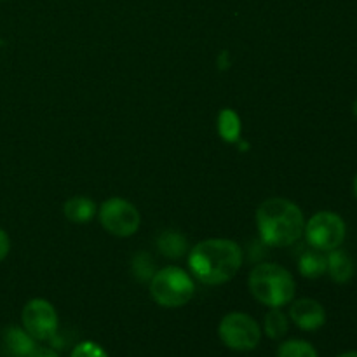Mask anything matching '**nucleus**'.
Wrapping results in <instances>:
<instances>
[{
	"label": "nucleus",
	"instance_id": "obj_1",
	"mask_svg": "<svg viewBox=\"0 0 357 357\" xmlns=\"http://www.w3.org/2000/svg\"><path fill=\"white\" fill-rule=\"evenodd\" d=\"M243 250L230 239H206L195 244L188 255L192 275L208 286L229 282L243 267Z\"/></svg>",
	"mask_w": 357,
	"mask_h": 357
},
{
	"label": "nucleus",
	"instance_id": "obj_2",
	"mask_svg": "<svg viewBox=\"0 0 357 357\" xmlns=\"http://www.w3.org/2000/svg\"><path fill=\"white\" fill-rule=\"evenodd\" d=\"M257 229L265 244L272 248H286L303 236L305 218L302 209L293 201L272 197L258 206Z\"/></svg>",
	"mask_w": 357,
	"mask_h": 357
},
{
	"label": "nucleus",
	"instance_id": "obj_3",
	"mask_svg": "<svg viewBox=\"0 0 357 357\" xmlns=\"http://www.w3.org/2000/svg\"><path fill=\"white\" fill-rule=\"evenodd\" d=\"M251 295L271 309H281L293 302L296 284L288 268L278 264H260L248 278Z\"/></svg>",
	"mask_w": 357,
	"mask_h": 357
},
{
	"label": "nucleus",
	"instance_id": "obj_4",
	"mask_svg": "<svg viewBox=\"0 0 357 357\" xmlns=\"http://www.w3.org/2000/svg\"><path fill=\"white\" fill-rule=\"evenodd\" d=\"M195 293L194 281L183 268L176 265L160 268L152 275L150 281V295L153 302L166 309H178L187 305Z\"/></svg>",
	"mask_w": 357,
	"mask_h": 357
},
{
	"label": "nucleus",
	"instance_id": "obj_5",
	"mask_svg": "<svg viewBox=\"0 0 357 357\" xmlns=\"http://www.w3.org/2000/svg\"><path fill=\"white\" fill-rule=\"evenodd\" d=\"M305 239L310 248L317 251H333L345 241L347 227L344 218L333 211H319L305 222Z\"/></svg>",
	"mask_w": 357,
	"mask_h": 357
},
{
	"label": "nucleus",
	"instance_id": "obj_6",
	"mask_svg": "<svg viewBox=\"0 0 357 357\" xmlns=\"http://www.w3.org/2000/svg\"><path fill=\"white\" fill-rule=\"evenodd\" d=\"M218 337L232 351L248 352L257 349L260 344L261 328L248 314L230 312L220 321Z\"/></svg>",
	"mask_w": 357,
	"mask_h": 357
},
{
	"label": "nucleus",
	"instance_id": "obj_7",
	"mask_svg": "<svg viewBox=\"0 0 357 357\" xmlns=\"http://www.w3.org/2000/svg\"><path fill=\"white\" fill-rule=\"evenodd\" d=\"M100 223L108 234L115 237H131L142 223L136 206L121 197H112L100 206Z\"/></svg>",
	"mask_w": 357,
	"mask_h": 357
},
{
	"label": "nucleus",
	"instance_id": "obj_8",
	"mask_svg": "<svg viewBox=\"0 0 357 357\" xmlns=\"http://www.w3.org/2000/svg\"><path fill=\"white\" fill-rule=\"evenodd\" d=\"M21 323H23V330L33 340L45 342L51 340L58 331V314L47 300L33 298L23 307Z\"/></svg>",
	"mask_w": 357,
	"mask_h": 357
},
{
	"label": "nucleus",
	"instance_id": "obj_9",
	"mask_svg": "<svg viewBox=\"0 0 357 357\" xmlns=\"http://www.w3.org/2000/svg\"><path fill=\"white\" fill-rule=\"evenodd\" d=\"M289 319L303 331H317L326 323V310L317 300L300 298L289 307Z\"/></svg>",
	"mask_w": 357,
	"mask_h": 357
},
{
	"label": "nucleus",
	"instance_id": "obj_10",
	"mask_svg": "<svg viewBox=\"0 0 357 357\" xmlns=\"http://www.w3.org/2000/svg\"><path fill=\"white\" fill-rule=\"evenodd\" d=\"M37 347L35 340L21 328H7L3 331V351L9 357H28Z\"/></svg>",
	"mask_w": 357,
	"mask_h": 357
},
{
	"label": "nucleus",
	"instance_id": "obj_11",
	"mask_svg": "<svg viewBox=\"0 0 357 357\" xmlns=\"http://www.w3.org/2000/svg\"><path fill=\"white\" fill-rule=\"evenodd\" d=\"M328 253L330 255L326 257V272L330 274V278L335 282H338V284H344V282L351 281L356 271L352 258L345 251H342L340 248H337L333 251H328Z\"/></svg>",
	"mask_w": 357,
	"mask_h": 357
},
{
	"label": "nucleus",
	"instance_id": "obj_12",
	"mask_svg": "<svg viewBox=\"0 0 357 357\" xmlns=\"http://www.w3.org/2000/svg\"><path fill=\"white\" fill-rule=\"evenodd\" d=\"M66 220L72 223H89L96 215V204L89 197H72L63 206Z\"/></svg>",
	"mask_w": 357,
	"mask_h": 357
},
{
	"label": "nucleus",
	"instance_id": "obj_13",
	"mask_svg": "<svg viewBox=\"0 0 357 357\" xmlns=\"http://www.w3.org/2000/svg\"><path fill=\"white\" fill-rule=\"evenodd\" d=\"M326 257L321 255V251L317 250H309L300 257L298 261V271L303 278L307 279H317L321 275L326 274Z\"/></svg>",
	"mask_w": 357,
	"mask_h": 357
},
{
	"label": "nucleus",
	"instance_id": "obj_14",
	"mask_svg": "<svg viewBox=\"0 0 357 357\" xmlns=\"http://www.w3.org/2000/svg\"><path fill=\"white\" fill-rule=\"evenodd\" d=\"M288 328H289L288 316H286L281 309H272L271 312L265 316L264 330L265 333H267V337L272 338V340H281L282 337H286Z\"/></svg>",
	"mask_w": 357,
	"mask_h": 357
},
{
	"label": "nucleus",
	"instance_id": "obj_15",
	"mask_svg": "<svg viewBox=\"0 0 357 357\" xmlns=\"http://www.w3.org/2000/svg\"><path fill=\"white\" fill-rule=\"evenodd\" d=\"M157 246L162 255L169 258L181 257V255L187 251V241L181 234L173 232V230H167V232L160 234L159 241H157Z\"/></svg>",
	"mask_w": 357,
	"mask_h": 357
},
{
	"label": "nucleus",
	"instance_id": "obj_16",
	"mask_svg": "<svg viewBox=\"0 0 357 357\" xmlns=\"http://www.w3.org/2000/svg\"><path fill=\"white\" fill-rule=\"evenodd\" d=\"M278 357H319L317 356L316 347L305 340L291 338L279 345Z\"/></svg>",
	"mask_w": 357,
	"mask_h": 357
},
{
	"label": "nucleus",
	"instance_id": "obj_17",
	"mask_svg": "<svg viewBox=\"0 0 357 357\" xmlns=\"http://www.w3.org/2000/svg\"><path fill=\"white\" fill-rule=\"evenodd\" d=\"M70 357H108L107 352L94 342H82L72 351Z\"/></svg>",
	"mask_w": 357,
	"mask_h": 357
},
{
	"label": "nucleus",
	"instance_id": "obj_18",
	"mask_svg": "<svg viewBox=\"0 0 357 357\" xmlns=\"http://www.w3.org/2000/svg\"><path fill=\"white\" fill-rule=\"evenodd\" d=\"M10 251V239L6 234V230L0 229V261L6 260V257Z\"/></svg>",
	"mask_w": 357,
	"mask_h": 357
},
{
	"label": "nucleus",
	"instance_id": "obj_19",
	"mask_svg": "<svg viewBox=\"0 0 357 357\" xmlns=\"http://www.w3.org/2000/svg\"><path fill=\"white\" fill-rule=\"evenodd\" d=\"M28 357H59V354L56 351H52V349H47V347H35Z\"/></svg>",
	"mask_w": 357,
	"mask_h": 357
},
{
	"label": "nucleus",
	"instance_id": "obj_20",
	"mask_svg": "<svg viewBox=\"0 0 357 357\" xmlns=\"http://www.w3.org/2000/svg\"><path fill=\"white\" fill-rule=\"evenodd\" d=\"M337 357H357V352H356V351L344 352V354H340V356H337Z\"/></svg>",
	"mask_w": 357,
	"mask_h": 357
},
{
	"label": "nucleus",
	"instance_id": "obj_21",
	"mask_svg": "<svg viewBox=\"0 0 357 357\" xmlns=\"http://www.w3.org/2000/svg\"><path fill=\"white\" fill-rule=\"evenodd\" d=\"M352 188H354V195H356V199H357V174H356V178H354V183H352Z\"/></svg>",
	"mask_w": 357,
	"mask_h": 357
},
{
	"label": "nucleus",
	"instance_id": "obj_22",
	"mask_svg": "<svg viewBox=\"0 0 357 357\" xmlns=\"http://www.w3.org/2000/svg\"><path fill=\"white\" fill-rule=\"evenodd\" d=\"M352 112H354V115H356V119H357V100L354 101V107H352Z\"/></svg>",
	"mask_w": 357,
	"mask_h": 357
}]
</instances>
